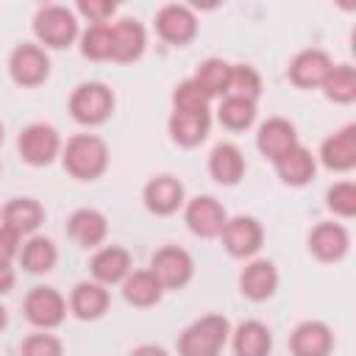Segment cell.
<instances>
[{
    "label": "cell",
    "mask_w": 356,
    "mask_h": 356,
    "mask_svg": "<svg viewBox=\"0 0 356 356\" xmlns=\"http://www.w3.org/2000/svg\"><path fill=\"white\" fill-rule=\"evenodd\" d=\"M331 58L323 53V50H303L292 58L289 64V78L295 86H303V89H312V86H323V81L328 78L331 72Z\"/></svg>",
    "instance_id": "13"
},
{
    "label": "cell",
    "mask_w": 356,
    "mask_h": 356,
    "mask_svg": "<svg viewBox=\"0 0 356 356\" xmlns=\"http://www.w3.org/2000/svg\"><path fill=\"white\" fill-rule=\"evenodd\" d=\"M14 286V270L11 264H0V295H6Z\"/></svg>",
    "instance_id": "40"
},
{
    "label": "cell",
    "mask_w": 356,
    "mask_h": 356,
    "mask_svg": "<svg viewBox=\"0 0 356 356\" xmlns=\"http://www.w3.org/2000/svg\"><path fill=\"white\" fill-rule=\"evenodd\" d=\"M22 356H61V342L50 334H31L22 342Z\"/></svg>",
    "instance_id": "37"
},
{
    "label": "cell",
    "mask_w": 356,
    "mask_h": 356,
    "mask_svg": "<svg viewBox=\"0 0 356 356\" xmlns=\"http://www.w3.org/2000/svg\"><path fill=\"white\" fill-rule=\"evenodd\" d=\"M0 139H3V125H0Z\"/></svg>",
    "instance_id": "43"
},
{
    "label": "cell",
    "mask_w": 356,
    "mask_h": 356,
    "mask_svg": "<svg viewBox=\"0 0 356 356\" xmlns=\"http://www.w3.org/2000/svg\"><path fill=\"white\" fill-rule=\"evenodd\" d=\"M58 145H61V142H58L56 128H53V125H44V122L28 125V128L19 134V142H17L19 156H22L28 164H33V167L50 164V161L56 159V153H58Z\"/></svg>",
    "instance_id": "6"
},
{
    "label": "cell",
    "mask_w": 356,
    "mask_h": 356,
    "mask_svg": "<svg viewBox=\"0 0 356 356\" xmlns=\"http://www.w3.org/2000/svg\"><path fill=\"white\" fill-rule=\"evenodd\" d=\"M273 348L270 328L259 320H248L234 331V353L236 356H267Z\"/></svg>",
    "instance_id": "26"
},
{
    "label": "cell",
    "mask_w": 356,
    "mask_h": 356,
    "mask_svg": "<svg viewBox=\"0 0 356 356\" xmlns=\"http://www.w3.org/2000/svg\"><path fill=\"white\" fill-rule=\"evenodd\" d=\"M320 159L328 170H337V172L350 170L356 164V125H345L342 131L328 136L323 142Z\"/></svg>",
    "instance_id": "14"
},
{
    "label": "cell",
    "mask_w": 356,
    "mask_h": 356,
    "mask_svg": "<svg viewBox=\"0 0 356 356\" xmlns=\"http://www.w3.org/2000/svg\"><path fill=\"white\" fill-rule=\"evenodd\" d=\"M8 70H11V78L19 86H36V83H42L47 78L50 61H47V56H44L42 47H36V44H19L11 53Z\"/></svg>",
    "instance_id": "9"
},
{
    "label": "cell",
    "mask_w": 356,
    "mask_h": 356,
    "mask_svg": "<svg viewBox=\"0 0 356 356\" xmlns=\"http://www.w3.org/2000/svg\"><path fill=\"white\" fill-rule=\"evenodd\" d=\"M78 11H81L83 17H89L92 25H106V19L117 11V6L108 3V0H81V3H78Z\"/></svg>",
    "instance_id": "38"
},
{
    "label": "cell",
    "mask_w": 356,
    "mask_h": 356,
    "mask_svg": "<svg viewBox=\"0 0 356 356\" xmlns=\"http://www.w3.org/2000/svg\"><path fill=\"white\" fill-rule=\"evenodd\" d=\"M217 117H220V122H222L225 128H231V131H245V128L256 120V103L228 95V97L220 103Z\"/></svg>",
    "instance_id": "32"
},
{
    "label": "cell",
    "mask_w": 356,
    "mask_h": 356,
    "mask_svg": "<svg viewBox=\"0 0 356 356\" xmlns=\"http://www.w3.org/2000/svg\"><path fill=\"white\" fill-rule=\"evenodd\" d=\"M0 328H6V309H3V303H0Z\"/></svg>",
    "instance_id": "42"
},
{
    "label": "cell",
    "mask_w": 356,
    "mask_h": 356,
    "mask_svg": "<svg viewBox=\"0 0 356 356\" xmlns=\"http://www.w3.org/2000/svg\"><path fill=\"white\" fill-rule=\"evenodd\" d=\"M209 125H211L209 111H172L170 117V134L184 147L200 145L209 134Z\"/></svg>",
    "instance_id": "21"
},
{
    "label": "cell",
    "mask_w": 356,
    "mask_h": 356,
    "mask_svg": "<svg viewBox=\"0 0 356 356\" xmlns=\"http://www.w3.org/2000/svg\"><path fill=\"white\" fill-rule=\"evenodd\" d=\"M156 31L170 44H186L197 31V19L186 6L170 3L156 14Z\"/></svg>",
    "instance_id": "10"
},
{
    "label": "cell",
    "mask_w": 356,
    "mask_h": 356,
    "mask_svg": "<svg viewBox=\"0 0 356 356\" xmlns=\"http://www.w3.org/2000/svg\"><path fill=\"white\" fill-rule=\"evenodd\" d=\"M67 228H70V236L81 248H95V245H100L106 239V228L108 225H106V217L100 211H95V209H78L70 217Z\"/></svg>",
    "instance_id": "25"
},
{
    "label": "cell",
    "mask_w": 356,
    "mask_h": 356,
    "mask_svg": "<svg viewBox=\"0 0 356 356\" xmlns=\"http://www.w3.org/2000/svg\"><path fill=\"white\" fill-rule=\"evenodd\" d=\"M145 50V28L136 19H120L111 25V58L134 61Z\"/></svg>",
    "instance_id": "19"
},
{
    "label": "cell",
    "mask_w": 356,
    "mask_h": 356,
    "mask_svg": "<svg viewBox=\"0 0 356 356\" xmlns=\"http://www.w3.org/2000/svg\"><path fill=\"white\" fill-rule=\"evenodd\" d=\"M33 31L47 47H67L78 36V22L67 6H44L33 19Z\"/></svg>",
    "instance_id": "3"
},
{
    "label": "cell",
    "mask_w": 356,
    "mask_h": 356,
    "mask_svg": "<svg viewBox=\"0 0 356 356\" xmlns=\"http://www.w3.org/2000/svg\"><path fill=\"white\" fill-rule=\"evenodd\" d=\"M256 145L259 150L267 156V159H281L286 150H292L298 145V134L292 128V122L281 120V117H273L267 120L261 128H259V136H256Z\"/></svg>",
    "instance_id": "16"
},
{
    "label": "cell",
    "mask_w": 356,
    "mask_h": 356,
    "mask_svg": "<svg viewBox=\"0 0 356 356\" xmlns=\"http://www.w3.org/2000/svg\"><path fill=\"white\" fill-rule=\"evenodd\" d=\"M186 225L197 236H206V239L220 236V231L225 225V209L214 197L200 195V197L189 200V206H186Z\"/></svg>",
    "instance_id": "11"
},
{
    "label": "cell",
    "mask_w": 356,
    "mask_h": 356,
    "mask_svg": "<svg viewBox=\"0 0 356 356\" xmlns=\"http://www.w3.org/2000/svg\"><path fill=\"white\" fill-rule=\"evenodd\" d=\"M64 170L81 181H92L97 178L106 164H108V150L103 145V139L92 136V134H78L67 142L64 147Z\"/></svg>",
    "instance_id": "2"
},
{
    "label": "cell",
    "mask_w": 356,
    "mask_h": 356,
    "mask_svg": "<svg viewBox=\"0 0 356 356\" xmlns=\"http://www.w3.org/2000/svg\"><path fill=\"white\" fill-rule=\"evenodd\" d=\"M56 259H58L56 245L50 239H44V236H33L22 248V267L28 273H47V270L56 267Z\"/></svg>",
    "instance_id": "31"
},
{
    "label": "cell",
    "mask_w": 356,
    "mask_h": 356,
    "mask_svg": "<svg viewBox=\"0 0 356 356\" xmlns=\"http://www.w3.org/2000/svg\"><path fill=\"white\" fill-rule=\"evenodd\" d=\"M42 222V206L31 197H14L6 209H3V225L11 228L14 234H31L36 231Z\"/></svg>",
    "instance_id": "27"
},
{
    "label": "cell",
    "mask_w": 356,
    "mask_h": 356,
    "mask_svg": "<svg viewBox=\"0 0 356 356\" xmlns=\"http://www.w3.org/2000/svg\"><path fill=\"white\" fill-rule=\"evenodd\" d=\"M334 345L331 328L320 320H306L292 331L289 348L295 356H328Z\"/></svg>",
    "instance_id": "12"
},
{
    "label": "cell",
    "mask_w": 356,
    "mask_h": 356,
    "mask_svg": "<svg viewBox=\"0 0 356 356\" xmlns=\"http://www.w3.org/2000/svg\"><path fill=\"white\" fill-rule=\"evenodd\" d=\"M275 170H278V178L289 186H303L314 178V156L303 147V145H295L292 150H286L281 159H275Z\"/></svg>",
    "instance_id": "20"
},
{
    "label": "cell",
    "mask_w": 356,
    "mask_h": 356,
    "mask_svg": "<svg viewBox=\"0 0 356 356\" xmlns=\"http://www.w3.org/2000/svg\"><path fill=\"white\" fill-rule=\"evenodd\" d=\"M259 92H261V78H259V72H256L253 67H248V64H234V67H231V75H228V95L256 103Z\"/></svg>",
    "instance_id": "33"
},
{
    "label": "cell",
    "mask_w": 356,
    "mask_h": 356,
    "mask_svg": "<svg viewBox=\"0 0 356 356\" xmlns=\"http://www.w3.org/2000/svg\"><path fill=\"white\" fill-rule=\"evenodd\" d=\"M239 286H242V295L250 298V300H267L275 286H278V273H275V264L267 261V259H256L250 261L242 275H239Z\"/></svg>",
    "instance_id": "15"
},
{
    "label": "cell",
    "mask_w": 356,
    "mask_h": 356,
    "mask_svg": "<svg viewBox=\"0 0 356 356\" xmlns=\"http://www.w3.org/2000/svg\"><path fill=\"white\" fill-rule=\"evenodd\" d=\"M81 53L86 58H111V25H89L81 39Z\"/></svg>",
    "instance_id": "34"
},
{
    "label": "cell",
    "mask_w": 356,
    "mask_h": 356,
    "mask_svg": "<svg viewBox=\"0 0 356 356\" xmlns=\"http://www.w3.org/2000/svg\"><path fill=\"white\" fill-rule=\"evenodd\" d=\"M122 295L131 306H153L161 298V284L153 278L150 270H136V273L125 275Z\"/></svg>",
    "instance_id": "28"
},
{
    "label": "cell",
    "mask_w": 356,
    "mask_h": 356,
    "mask_svg": "<svg viewBox=\"0 0 356 356\" xmlns=\"http://www.w3.org/2000/svg\"><path fill=\"white\" fill-rule=\"evenodd\" d=\"M184 203V184L172 175H159L145 186V206L153 214H172Z\"/></svg>",
    "instance_id": "17"
},
{
    "label": "cell",
    "mask_w": 356,
    "mask_h": 356,
    "mask_svg": "<svg viewBox=\"0 0 356 356\" xmlns=\"http://www.w3.org/2000/svg\"><path fill=\"white\" fill-rule=\"evenodd\" d=\"M348 231L339 222H320L312 234H309V248L317 259L323 261H337L348 253Z\"/></svg>",
    "instance_id": "18"
},
{
    "label": "cell",
    "mask_w": 356,
    "mask_h": 356,
    "mask_svg": "<svg viewBox=\"0 0 356 356\" xmlns=\"http://www.w3.org/2000/svg\"><path fill=\"white\" fill-rule=\"evenodd\" d=\"M323 89H325V97H328V100L350 103V100L356 97V70H353L350 64L331 67L328 78L323 81Z\"/></svg>",
    "instance_id": "30"
},
{
    "label": "cell",
    "mask_w": 356,
    "mask_h": 356,
    "mask_svg": "<svg viewBox=\"0 0 356 356\" xmlns=\"http://www.w3.org/2000/svg\"><path fill=\"white\" fill-rule=\"evenodd\" d=\"M228 75H231V64H225V61H220V58H206V61L195 70L192 81H195V86H197L206 97H214V95L228 92Z\"/></svg>",
    "instance_id": "29"
},
{
    "label": "cell",
    "mask_w": 356,
    "mask_h": 356,
    "mask_svg": "<svg viewBox=\"0 0 356 356\" xmlns=\"http://www.w3.org/2000/svg\"><path fill=\"white\" fill-rule=\"evenodd\" d=\"M17 253H19V234L0 225V264H11Z\"/></svg>",
    "instance_id": "39"
},
{
    "label": "cell",
    "mask_w": 356,
    "mask_h": 356,
    "mask_svg": "<svg viewBox=\"0 0 356 356\" xmlns=\"http://www.w3.org/2000/svg\"><path fill=\"white\" fill-rule=\"evenodd\" d=\"M131 356H167V350L159 348V345H139Z\"/></svg>",
    "instance_id": "41"
},
{
    "label": "cell",
    "mask_w": 356,
    "mask_h": 356,
    "mask_svg": "<svg viewBox=\"0 0 356 356\" xmlns=\"http://www.w3.org/2000/svg\"><path fill=\"white\" fill-rule=\"evenodd\" d=\"M206 103H209V97L195 86L192 78L184 81V83H178L175 92H172V106H175V111H209Z\"/></svg>",
    "instance_id": "36"
},
{
    "label": "cell",
    "mask_w": 356,
    "mask_h": 356,
    "mask_svg": "<svg viewBox=\"0 0 356 356\" xmlns=\"http://www.w3.org/2000/svg\"><path fill=\"white\" fill-rule=\"evenodd\" d=\"M231 328L220 314H206L195 320L178 339V356H220Z\"/></svg>",
    "instance_id": "1"
},
{
    "label": "cell",
    "mask_w": 356,
    "mask_h": 356,
    "mask_svg": "<svg viewBox=\"0 0 356 356\" xmlns=\"http://www.w3.org/2000/svg\"><path fill=\"white\" fill-rule=\"evenodd\" d=\"M150 273L161 284V289L164 286L178 289L192 278V256L184 248H175V245L161 248L150 259Z\"/></svg>",
    "instance_id": "5"
},
{
    "label": "cell",
    "mask_w": 356,
    "mask_h": 356,
    "mask_svg": "<svg viewBox=\"0 0 356 356\" xmlns=\"http://www.w3.org/2000/svg\"><path fill=\"white\" fill-rule=\"evenodd\" d=\"M114 108V95L106 83H81L70 97V111L83 125L103 122Z\"/></svg>",
    "instance_id": "4"
},
{
    "label": "cell",
    "mask_w": 356,
    "mask_h": 356,
    "mask_svg": "<svg viewBox=\"0 0 356 356\" xmlns=\"http://www.w3.org/2000/svg\"><path fill=\"white\" fill-rule=\"evenodd\" d=\"M64 298L53 286H33L25 298V317L39 328H53L64 320Z\"/></svg>",
    "instance_id": "7"
},
{
    "label": "cell",
    "mask_w": 356,
    "mask_h": 356,
    "mask_svg": "<svg viewBox=\"0 0 356 356\" xmlns=\"http://www.w3.org/2000/svg\"><path fill=\"white\" fill-rule=\"evenodd\" d=\"M131 270V256L125 248H117V245H108L103 250L95 253L92 259V275L100 281V284H117V281H125Z\"/></svg>",
    "instance_id": "23"
},
{
    "label": "cell",
    "mask_w": 356,
    "mask_h": 356,
    "mask_svg": "<svg viewBox=\"0 0 356 356\" xmlns=\"http://www.w3.org/2000/svg\"><path fill=\"white\" fill-rule=\"evenodd\" d=\"M222 245L231 256L236 259H245V256H253L259 248H261V225L253 220V217H234V220H225L222 231Z\"/></svg>",
    "instance_id": "8"
},
{
    "label": "cell",
    "mask_w": 356,
    "mask_h": 356,
    "mask_svg": "<svg viewBox=\"0 0 356 356\" xmlns=\"http://www.w3.org/2000/svg\"><path fill=\"white\" fill-rule=\"evenodd\" d=\"M209 172L220 184H228V186L236 184L245 175V159H242L239 147L231 142H220L209 156Z\"/></svg>",
    "instance_id": "22"
},
{
    "label": "cell",
    "mask_w": 356,
    "mask_h": 356,
    "mask_svg": "<svg viewBox=\"0 0 356 356\" xmlns=\"http://www.w3.org/2000/svg\"><path fill=\"white\" fill-rule=\"evenodd\" d=\"M70 309H72L75 317H81V320H97V317L108 309V292H106L103 284H97V281H81V284L72 289Z\"/></svg>",
    "instance_id": "24"
},
{
    "label": "cell",
    "mask_w": 356,
    "mask_h": 356,
    "mask_svg": "<svg viewBox=\"0 0 356 356\" xmlns=\"http://www.w3.org/2000/svg\"><path fill=\"white\" fill-rule=\"evenodd\" d=\"M328 209L339 217H353L356 214V184L353 181H339L328 189Z\"/></svg>",
    "instance_id": "35"
}]
</instances>
